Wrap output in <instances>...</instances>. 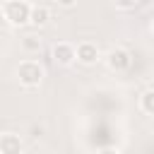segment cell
<instances>
[{"label":"cell","mask_w":154,"mask_h":154,"mask_svg":"<svg viewBox=\"0 0 154 154\" xmlns=\"http://www.w3.org/2000/svg\"><path fill=\"white\" fill-rule=\"evenodd\" d=\"M29 12H31V5L26 0H5L2 2V17L10 26L29 24Z\"/></svg>","instance_id":"obj_1"},{"label":"cell","mask_w":154,"mask_h":154,"mask_svg":"<svg viewBox=\"0 0 154 154\" xmlns=\"http://www.w3.org/2000/svg\"><path fill=\"white\" fill-rule=\"evenodd\" d=\"M17 79H19V84L26 87V89L38 87L41 79H43V65H41L38 60H22V63L17 65Z\"/></svg>","instance_id":"obj_2"},{"label":"cell","mask_w":154,"mask_h":154,"mask_svg":"<svg viewBox=\"0 0 154 154\" xmlns=\"http://www.w3.org/2000/svg\"><path fill=\"white\" fill-rule=\"evenodd\" d=\"M106 65H108V70H113V72H125V70H130V65H132V55H130L128 48L116 46V48H111V51L106 53Z\"/></svg>","instance_id":"obj_3"},{"label":"cell","mask_w":154,"mask_h":154,"mask_svg":"<svg viewBox=\"0 0 154 154\" xmlns=\"http://www.w3.org/2000/svg\"><path fill=\"white\" fill-rule=\"evenodd\" d=\"M99 58H101V53H99L96 43H91V41H84L75 48V60H79L82 65H94Z\"/></svg>","instance_id":"obj_4"},{"label":"cell","mask_w":154,"mask_h":154,"mask_svg":"<svg viewBox=\"0 0 154 154\" xmlns=\"http://www.w3.org/2000/svg\"><path fill=\"white\" fill-rule=\"evenodd\" d=\"M53 60L58 65H72L75 63V46L67 41H60L53 46Z\"/></svg>","instance_id":"obj_5"},{"label":"cell","mask_w":154,"mask_h":154,"mask_svg":"<svg viewBox=\"0 0 154 154\" xmlns=\"http://www.w3.org/2000/svg\"><path fill=\"white\" fill-rule=\"evenodd\" d=\"M22 152H24V144L17 135L7 132L0 137V154H22Z\"/></svg>","instance_id":"obj_6"},{"label":"cell","mask_w":154,"mask_h":154,"mask_svg":"<svg viewBox=\"0 0 154 154\" xmlns=\"http://www.w3.org/2000/svg\"><path fill=\"white\" fill-rule=\"evenodd\" d=\"M48 22H51V10H48V7H43V5L31 7V12H29V24H34V26H46Z\"/></svg>","instance_id":"obj_7"},{"label":"cell","mask_w":154,"mask_h":154,"mask_svg":"<svg viewBox=\"0 0 154 154\" xmlns=\"http://www.w3.org/2000/svg\"><path fill=\"white\" fill-rule=\"evenodd\" d=\"M140 111L144 116H152L154 113V89L152 87H147L142 91V96H140Z\"/></svg>","instance_id":"obj_8"},{"label":"cell","mask_w":154,"mask_h":154,"mask_svg":"<svg viewBox=\"0 0 154 154\" xmlns=\"http://www.w3.org/2000/svg\"><path fill=\"white\" fill-rule=\"evenodd\" d=\"M113 5H116L118 10H132V7L137 5V0H113Z\"/></svg>","instance_id":"obj_9"},{"label":"cell","mask_w":154,"mask_h":154,"mask_svg":"<svg viewBox=\"0 0 154 154\" xmlns=\"http://www.w3.org/2000/svg\"><path fill=\"white\" fill-rule=\"evenodd\" d=\"M96 154H120V149H116V147H103V149H99Z\"/></svg>","instance_id":"obj_10"},{"label":"cell","mask_w":154,"mask_h":154,"mask_svg":"<svg viewBox=\"0 0 154 154\" xmlns=\"http://www.w3.org/2000/svg\"><path fill=\"white\" fill-rule=\"evenodd\" d=\"M55 2H58L60 7H72V5L77 2V0H55Z\"/></svg>","instance_id":"obj_11"}]
</instances>
